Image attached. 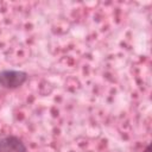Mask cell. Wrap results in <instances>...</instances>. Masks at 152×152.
I'll list each match as a JSON object with an SVG mask.
<instances>
[{
	"instance_id": "3957f363",
	"label": "cell",
	"mask_w": 152,
	"mask_h": 152,
	"mask_svg": "<svg viewBox=\"0 0 152 152\" xmlns=\"http://www.w3.org/2000/svg\"><path fill=\"white\" fill-rule=\"evenodd\" d=\"M150 150H151V148H150V146H147V147L145 148V151H144V152H150Z\"/></svg>"
},
{
	"instance_id": "7a4b0ae2",
	"label": "cell",
	"mask_w": 152,
	"mask_h": 152,
	"mask_svg": "<svg viewBox=\"0 0 152 152\" xmlns=\"http://www.w3.org/2000/svg\"><path fill=\"white\" fill-rule=\"evenodd\" d=\"M0 152H26V146L18 137L0 138Z\"/></svg>"
},
{
	"instance_id": "6da1fadb",
	"label": "cell",
	"mask_w": 152,
	"mask_h": 152,
	"mask_svg": "<svg viewBox=\"0 0 152 152\" xmlns=\"http://www.w3.org/2000/svg\"><path fill=\"white\" fill-rule=\"evenodd\" d=\"M27 80V74L20 70L0 71V86L7 89H15L23 86Z\"/></svg>"
}]
</instances>
